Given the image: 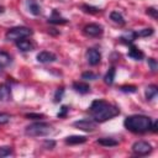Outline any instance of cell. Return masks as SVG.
<instances>
[{
  "instance_id": "cell-1",
  "label": "cell",
  "mask_w": 158,
  "mask_h": 158,
  "mask_svg": "<svg viewBox=\"0 0 158 158\" xmlns=\"http://www.w3.org/2000/svg\"><path fill=\"white\" fill-rule=\"evenodd\" d=\"M90 114L96 122H104L117 116L120 110L105 100H94L90 105Z\"/></svg>"
},
{
  "instance_id": "cell-2",
  "label": "cell",
  "mask_w": 158,
  "mask_h": 158,
  "mask_svg": "<svg viewBox=\"0 0 158 158\" xmlns=\"http://www.w3.org/2000/svg\"><path fill=\"white\" fill-rule=\"evenodd\" d=\"M123 125L128 131L133 133H143L151 130L152 120L144 115H131L125 118Z\"/></svg>"
},
{
  "instance_id": "cell-3",
  "label": "cell",
  "mask_w": 158,
  "mask_h": 158,
  "mask_svg": "<svg viewBox=\"0 0 158 158\" xmlns=\"http://www.w3.org/2000/svg\"><path fill=\"white\" fill-rule=\"evenodd\" d=\"M53 132V127L47 122H33L28 125L25 130V133L30 137H44Z\"/></svg>"
},
{
  "instance_id": "cell-4",
  "label": "cell",
  "mask_w": 158,
  "mask_h": 158,
  "mask_svg": "<svg viewBox=\"0 0 158 158\" xmlns=\"http://www.w3.org/2000/svg\"><path fill=\"white\" fill-rule=\"evenodd\" d=\"M32 35V30L28 28V27H25V26H17V27H12L10 28L6 35H5V38L7 41H20V40H23L26 37H30Z\"/></svg>"
},
{
  "instance_id": "cell-5",
  "label": "cell",
  "mask_w": 158,
  "mask_h": 158,
  "mask_svg": "<svg viewBox=\"0 0 158 158\" xmlns=\"http://www.w3.org/2000/svg\"><path fill=\"white\" fill-rule=\"evenodd\" d=\"M77 128L81 130V131H85V132H91L96 128V121L93 120V118H81V120H78L73 123Z\"/></svg>"
},
{
  "instance_id": "cell-6",
  "label": "cell",
  "mask_w": 158,
  "mask_h": 158,
  "mask_svg": "<svg viewBox=\"0 0 158 158\" xmlns=\"http://www.w3.org/2000/svg\"><path fill=\"white\" fill-rule=\"evenodd\" d=\"M151 151H152V146L146 141H137L132 144V152L135 154L146 156V154L151 153Z\"/></svg>"
},
{
  "instance_id": "cell-7",
  "label": "cell",
  "mask_w": 158,
  "mask_h": 158,
  "mask_svg": "<svg viewBox=\"0 0 158 158\" xmlns=\"http://www.w3.org/2000/svg\"><path fill=\"white\" fill-rule=\"evenodd\" d=\"M86 60H88V63H89L90 65H96V64H99L100 60H101V54H100V52H99L98 49H95V48H89V49L86 51Z\"/></svg>"
},
{
  "instance_id": "cell-8",
  "label": "cell",
  "mask_w": 158,
  "mask_h": 158,
  "mask_svg": "<svg viewBox=\"0 0 158 158\" xmlns=\"http://www.w3.org/2000/svg\"><path fill=\"white\" fill-rule=\"evenodd\" d=\"M84 33L90 37H98L102 33V27L98 23H89L84 27Z\"/></svg>"
},
{
  "instance_id": "cell-9",
  "label": "cell",
  "mask_w": 158,
  "mask_h": 158,
  "mask_svg": "<svg viewBox=\"0 0 158 158\" xmlns=\"http://www.w3.org/2000/svg\"><path fill=\"white\" fill-rule=\"evenodd\" d=\"M57 59L56 54L52 52H47V51H42L37 54V60L40 63H49V62H54Z\"/></svg>"
},
{
  "instance_id": "cell-10",
  "label": "cell",
  "mask_w": 158,
  "mask_h": 158,
  "mask_svg": "<svg viewBox=\"0 0 158 158\" xmlns=\"http://www.w3.org/2000/svg\"><path fill=\"white\" fill-rule=\"evenodd\" d=\"M11 100V88L2 83L0 84V101H9Z\"/></svg>"
},
{
  "instance_id": "cell-11",
  "label": "cell",
  "mask_w": 158,
  "mask_h": 158,
  "mask_svg": "<svg viewBox=\"0 0 158 158\" xmlns=\"http://www.w3.org/2000/svg\"><path fill=\"white\" fill-rule=\"evenodd\" d=\"M48 22L49 23H54V25H63V23H67V19H64L63 16H60L59 12L54 9L52 11V15L48 19Z\"/></svg>"
},
{
  "instance_id": "cell-12",
  "label": "cell",
  "mask_w": 158,
  "mask_h": 158,
  "mask_svg": "<svg viewBox=\"0 0 158 158\" xmlns=\"http://www.w3.org/2000/svg\"><path fill=\"white\" fill-rule=\"evenodd\" d=\"M73 89H74L77 93H79V94H86V93L90 91L89 84L81 83V81H75V83L73 84Z\"/></svg>"
},
{
  "instance_id": "cell-13",
  "label": "cell",
  "mask_w": 158,
  "mask_h": 158,
  "mask_svg": "<svg viewBox=\"0 0 158 158\" xmlns=\"http://www.w3.org/2000/svg\"><path fill=\"white\" fill-rule=\"evenodd\" d=\"M16 44H17V48L22 52H28V51L33 49V44L27 40H20L16 42Z\"/></svg>"
},
{
  "instance_id": "cell-14",
  "label": "cell",
  "mask_w": 158,
  "mask_h": 158,
  "mask_svg": "<svg viewBox=\"0 0 158 158\" xmlns=\"http://www.w3.org/2000/svg\"><path fill=\"white\" fill-rule=\"evenodd\" d=\"M85 141H86L85 136H68L65 138L67 144H80V143H84Z\"/></svg>"
},
{
  "instance_id": "cell-15",
  "label": "cell",
  "mask_w": 158,
  "mask_h": 158,
  "mask_svg": "<svg viewBox=\"0 0 158 158\" xmlns=\"http://www.w3.org/2000/svg\"><path fill=\"white\" fill-rule=\"evenodd\" d=\"M27 7H28L30 12H31L32 15H35V16H37V15L41 14V7H40V5L36 2V0H27Z\"/></svg>"
},
{
  "instance_id": "cell-16",
  "label": "cell",
  "mask_w": 158,
  "mask_h": 158,
  "mask_svg": "<svg viewBox=\"0 0 158 158\" xmlns=\"http://www.w3.org/2000/svg\"><path fill=\"white\" fill-rule=\"evenodd\" d=\"M128 57H131V58H133V59H136V60H141V59L143 58V53H142L137 47L131 46V48H130V51H128Z\"/></svg>"
},
{
  "instance_id": "cell-17",
  "label": "cell",
  "mask_w": 158,
  "mask_h": 158,
  "mask_svg": "<svg viewBox=\"0 0 158 158\" xmlns=\"http://www.w3.org/2000/svg\"><path fill=\"white\" fill-rule=\"evenodd\" d=\"M10 63H11V57L6 52L0 51V69L7 67Z\"/></svg>"
},
{
  "instance_id": "cell-18",
  "label": "cell",
  "mask_w": 158,
  "mask_h": 158,
  "mask_svg": "<svg viewBox=\"0 0 158 158\" xmlns=\"http://www.w3.org/2000/svg\"><path fill=\"white\" fill-rule=\"evenodd\" d=\"M157 93H158V89L156 85H149L146 88V99L147 100H153L156 96H157Z\"/></svg>"
},
{
  "instance_id": "cell-19",
  "label": "cell",
  "mask_w": 158,
  "mask_h": 158,
  "mask_svg": "<svg viewBox=\"0 0 158 158\" xmlns=\"http://www.w3.org/2000/svg\"><path fill=\"white\" fill-rule=\"evenodd\" d=\"M96 142L99 144H101V146H105V147H114V146H117L118 144V142L116 139H114V138H106V137L99 138Z\"/></svg>"
},
{
  "instance_id": "cell-20",
  "label": "cell",
  "mask_w": 158,
  "mask_h": 158,
  "mask_svg": "<svg viewBox=\"0 0 158 158\" xmlns=\"http://www.w3.org/2000/svg\"><path fill=\"white\" fill-rule=\"evenodd\" d=\"M110 19H111L115 23H117V25H125V19H123V16H122L118 11H112V12L110 14Z\"/></svg>"
},
{
  "instance_id": "cell-21",
  "label": "cell",
  "mask_w": 158,
  "mask_h": 158,
  "mask_svg": "<svg viewBox=\"0 0 158 158\" xmlns=\"http://www.w3.org/2000/svg\"><path fill=\"white\" fill-rule=\"evenodd\" d=\"M114 79H115V68H110L109 72H107V73L105 74V77H104V81H105L106 84L111 85V84L114 83Z\"/></svg>"
},
{
  "instance_id": "cell-22",
  "label": "cell",
  "mask_w": 158,
  "mask_h": 158,
  "mask_svg": "<svg viewBox=\"0 0 158 158\" xmlns=\"http://www.w3.org/2000/svg\"><path fill=\"white\" fill-rule=\"evenodd\" d=\"M153 35V28H143L138 32H136V36H141V37H148V36H152Z\"/></svg>"
},
{
  "instance_id": "cell-23",
  "label": "cell",
  "mask_w": 158,
  "mask_h": 158,
  "mask_svg": "<svg viewBox=\"0 0 158 158\" xmlns=\"http://www.w3.org/2000/svg\"><path fill=\"white\" fill-rule=\"evenodd\" d=\"M81 9H83V11L89 12V14H98V12H100V9H98L95 6H90V5H83Z\"/></svg>"
},
{
  "instance_id": "cell-24",
  "label": "cell",
  "mask_w": 158,
  "mask_h": 158,
  "mask_svg": "<svg viewBox=\"0 0 158 158\" xmlns=\"http://www.w3.org/2000/svg\"><path fill=\"white\" fill-rule=\"evenodd\" d=\"M12 153V149L11 147L9 146H4V147H0V157H7Z\"/></svg>"
},
{
  "instance_id": "cell-25",
  "label": "cell",
  "mask_w": 158,
  "mask_h": 158,
  "mask_svg": "<svg viewBox=\"0 0 158 158\" xmlns=\"http://www.w3.org/2000/svg\"><path fill=\"white\" fill-rule=\"evenodd\" d=\"M81 78L85 79V80H95L98 78V75L94 74L93 72H85V73L81 74Z\"/></svg>"
},
{
  "instance_id": "cell-26",
  "label": "cell",
  "mask_w": 158,
  "mask_h": 158,
  "mask_svg": "<svg viewBox=\"0 0 158 158\" xmlns=\"http://www.w3.org/2000/svg\"><path fill=\"white\" fill-rule=\"evenodd\" d=\"M10 121V115L5 112H0V125H5Z\"/></svg>"
},
{
  "instance_id": "cell-27",
  "label": "cell",
  "mask_w": 158,
  "mask_h": 158,
  "mask_svg": "<svg viewBox=\"0 0 158 158\" xmlns=\"http://www.w3.org/2000/svg\"><path fill=\"white\" fill-rule=\"evenodd\" d=\"M63 94H64V90H63L62 88H60V89H58V90L56 91V94H54V101H56V102H59V101L62 100Z\"/></svg>"
},
{
  "instance_id": "cell-28",
  "label": "cell",
  "mask_w": 158,
  "mask_h": 158,
  "mask_svg": "<svg viewBox=\"0 0 158 158\" xmlns=\"http://www.w3.org/2000/svg\"><path fill=\"white\" fill-rule=\"evenodd\" d=\"M121 90L125 91V93H135L136 91V86L133 85H125V86H121Z\"/></svg>"
},
{
  "instance_id": "cell-29",
  "label": "cell",
  "mask_w": 158,
  "mask_h": 158,
  "mask_svg": "<svg viewBox=\"0 0 158 158\" xmlns=\"http://www.w3.org/2000/svg\"><path fill=\"white\" fill-rule=\"evenodd\" d=\"M147 14H148V15H151L153 19H157V16H158L156 7H148V9H147Z\"/></svg>"
},
{
  "instance_id": "cell-30",
  "label": "cell",
  "mask_w": 158,
  "mask_h": 158,
  "mask_svg": "<svg viewBox=\"0 0 158 158\" xmlns=\"http://www.w3.org/2000/svg\"><path fill=\"white\" fill-rule=\"evenodd\" d=\"M148 64L151 65V69H152L153 72L157 70V62H156L154 58H149V59H148Z\"/></svg>"
},
{
  "instance_id": "cell-31",
  "label": "cell",
  "mask_w": 158,
  "mask_h": 158,
  "mask_svg": "<svg viewBox=\"0 0 158 158\" xmlns=\"http://www.w3.org/2000/svg\"><path fill=\"white\" fill-rule=\"evenodd\" d=\"M67 112H68V107L67 106H62L60 112H58V117H64L67 115Z\"/></svg>"
},
{
  "instance_id": "cell-32",
  "label": "cell",
  "mask_w": 158,
  "mask_h": 158,
  "mask_svg": "<svg viewBox=\"0 0 158 158\" xmlns=\"http://www.w3.org/2000/svg\"><path fill=\"white\" fill-rule=\"evenodd\" d=\"M26 117L27 118H41V117H43V115L42 114H27Z\"/></svg>"
},
{
  "instance_id": "cell-33",
  "label": "cell",
  "mask_w": 158,
  "mask_h": 158,
  "mask_svg": "<svg viewBox=\"0 0 158 158\" xmlns=\"http://www.w3.org/2000/svg\"><path fill=\"white\" fill-rule=\"evenodd\" d=\"M2 12H4V6L0 5V14H2Z\"/></svg>"
}]
</instances>
